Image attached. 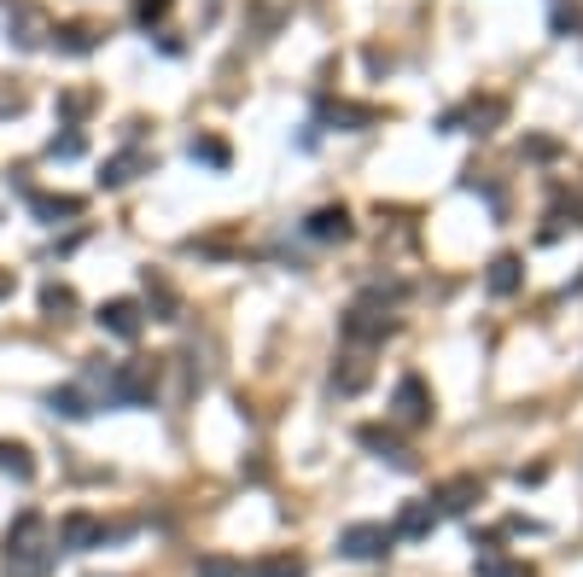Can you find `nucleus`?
<instances>
[{
  "instance_id": "nucleus-1",
  "label": "nucleus",
  "mask_w": 583,
  "mask_h": 577,
  "mask_svg": "<svg viewBox=\"0 0 583 577\" xmlns=\"http://www.w3.org/2000/svg\"><path fill=\"white\" fill-rule=\"evenodd\" d=\"M391 548V531L385 525H350L339 537V554H350V560H379Z\"/></svg>"
},
{
  "instance_id": "nucleus-2",
  "label": "nucleus",
  "mask_w": 583,
  "mask_h": 577,
  "mask_svg": "<svg viewBox=\"0 0 583 577\" xmlns=\"http://www.w3.org/2000/svg\"><path fill=\"white\" fill-rule=\"evenodd\" d=\"M397 414H403V420H414V426L432 414V408H426V391H420V379H403V391H397Z\"/></svg>"
},
{
  "instance_id": "nucleus-3",
  "label": "nucleus",
  "mask_w": 583,
  "mask_h": 577,
  "mask_svg": "<svg viewBox=\"0 0 583 577\" xmlns=\"http://www.w3.org/2000/svg\"><path fill=\"white\" fill-rule=\"evenodd\" d=\"M100 321L111 327V333H123V339H135V304H111V309H100Z\"/></svg>"
},
{
  "instance_id": "nucleus-4",
  "label": "nucleus",
  "mask_w": 583,
  "mask_h": 577,
  "mask_svg": "<svg viewBox=\"0 0 583 577\" xmlns=\"http://www.w3.org/2000/svg\"><path fill=\"white\" fill-rule=\"evenodd\" d=\"M519 286V263L514 257H496V263H490V292H514Z\"/></svg>"
},
{
  "instance_id": "nucleus-5",
  "label": "nucleus",
  "mask_w": 583,
  "mask_h": 577,
  "mask_svg": "<svg viewBox=\"0 0 583 577\" xmlns=\"http://www.w3.org/2000/svg\"><path fill=\"white\" fill-rule=\"evenodd\" d=\"M432 519H438V513L426 508V502H414V508L403 513V537H426V531H432Z\"/></svg>"
},
{
  "instance_id": "nucleus-6",
  "label": "nucleus",
  "mask_w": 583,
  "mask_h": 577,
  "mask_svg": "<svg viewBox=\"0 0 583 577\" xmlns=\"http://www.w3.org/2000/svg\"><path fill=\"white\" fill-rule=\"evenodd\" d=\"M350 222H344V210H321L315 222H309V234H321V239H333V234H344Z\"/></svg>"
},
{
  "instance_id": "nucleus-7",
  "label": "nucleus",
  "mask_w": 583,
  "mask_h": 577,
  "mask_svg": "<svg viewBox=\"0 0 583 577\" xmlns=\"http://www.w3.org/2000/svg\"><path fill=\"white\" fill-rule=\"evenodd\" d=\"M257 577H304V560H269L257 566Z\"/></svg>"
},
{
  "instance_id": "nucleus-8",
  "label": "nucleus",
  "mask_w": 583,
  "mask_h": 577,
  "mask_svg": "<svg viewBox=\"0 0 583 577\" xmlns=\"http://www.w3.org/2000/svg\"><path fill=\"white\" fill-rule=\"evenodd\" d=\"M0 467H12L18 478H30V461H24V449H6V443H0Z\"/></svg>"
}]
</instances>
